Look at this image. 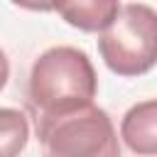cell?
<instances>
[{"label":"cell","instance_id":"6da1fadb","mask_svg":"<svg viewBox=\"0 0 157 157\" xmlns=\"http://www.w3.org/2000/svg\"><path fill=\"white\" fill-rule=\"evenodd\" d=\"M96 91L98 76L83 49L52 47L32 64L27 98L34 115L61 113L93 103Z\"/></svg>","mask_w":157,"mask_h":157},{"label":"cell","instance_id":"7a4b0ae2","mask_svg":"<svg viewBox=\"0 0 157 157\" xmlns=\"http://www.w3.org/2000/svg\"><path fill=\"white\" fill-rule=\"evenodd\" d=\"M37 140L49 155L59 157H115L120 155L110 115L96 103L61 113L37 115Z\"/></svg>","mask_w":157,"mask_h":157},{"label":"cell","instance_id":"3957f363","mask_svg":"<svg viewBox=\"0 0 157 157\" xmlns=\"http://www.w3.org/2000/svg\"><path fill=\"white\" fill-rule=\"evenodd\" d=\"M98 52L118 76H140L157 64V10L142 2L120 7L118 17L101 32Z\"/></svg>","mask_w":157,"mask_h":157},{"label":"cell","instance_id":"277c9868","mask_svg":"<svg viewBox=\"0 0 157 157\" xmlns=\"http://www.w3.org/2000/svg\"><path fill=\"white\" fill-rule=\"evenodd\" d=\"M120 137L135 155H157V98L135 103L123 115Z\"/></svg>","mask_w":157,"mask_h":157},{"label":"cell","instance_id":"5b68a950","mask_svg":"<svg viewBox=\"0 0 157 157\" xmlns=\"http://www.w3.org/2000/svg\"><path fill=\"white\" fill-rule=\"evenodd\" d=\"M61 20L83 32H103L120 12V0H56Z\"/></svg>","mask_w":157,"mask_h":157},{"label":"cell","instance_id":"8992f818","mask_svg":"<svg viewBox=\"0 0 157 157\" xmlns=\"http://www.w3.org/2000/svg\"><path fill=\"white\" fill-rule=\"evenodd\" d=\"M29 140V123L22 110L0 108V157L20 155Z\"/></svg>","mask_w":157,"mask_h":157},{"label":"cell","instance_id":"52a82bcc","mask_svg":"<svg viewBox=\"0 0 157 157\" xmlns=\"http://www.w3.org/2000/svg\"><path fill=\"white\" fill-rule=\"evenodd\" d=\"M12 2L25 10H34V12H52L56 7V0H12Z\"/></svg>","mask_w":157,"mask_h":157},{"label":"cell","instance_id":"ba28073f","mask_svg":"<svg viewBox=\"0 0 157 157\" xmlns=\"http://www.w3.org/2000/svg\"><path fill=\"white\" fill-rule=\"evenodd\" d=\"M7 78H10V61H7V56H5V52L0 49V91L5 88V83H7Z\"/></svg>","mask_w":157,"mask_h":157}]
</instances>
